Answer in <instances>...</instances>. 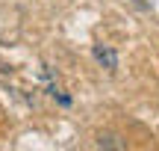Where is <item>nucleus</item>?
<instances>
[{
  "instance_id": "obj_2",
  "label": "nucleus",
  "mask_w": 159,
  "mask_h": 151,
  "mask_svg": "<svg viewBox=\"0 0 159 151\" xmlns=\"http://www.w3.org/2000/svg\"><path fill=\"white\" fill-rule=\"evenodd\" d=\"M133 3H139V6H148V3H150V0H133Z\"/></svg>"
},
{
  "instance_id": "obj_1",
  "label": "nucleus",
  "mask_w": 159,
  "mask_h": 151,
  "mask_svg": "<svg viewBox=\"0 0 159 151\" xmlns=\"http://www.w3.org/2000/svg\"><path fill=\"white\" fill-rule=\"evenodd\" d=\"M97 59H100V62H103V59H106V62H109V68H115V53L112 51H103V47H97Z\"/></svg>"
}]
</instances>
